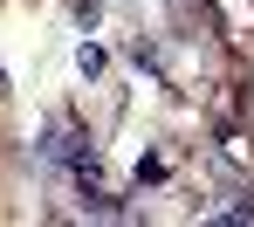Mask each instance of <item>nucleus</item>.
Wrapping results in <instances>:
<instances>
[{"label":"nucleus","instance_id":"f03ea898","mask_svg":"<svg viewBox=\"0 0 254 227\" xmlns=\"http://www.w3.org/2000/svg\"><path fill=\"white\" fill-rule=\"evenodd\" d=\"M0 96H7V69H0Z\"/></svg>","mask_w":254,"mask_h":227},{"label":"nucleus","instance_id":"f257e3e1","mask_svg":"<svg viewBox=\"0 0 254 227\" xmlns=\"http://www.w3.org/2000/svg\"><path fill=\"white\" fill-rule=\"evenodd\" d=\"M96 14H103V0H76V28H96Z\"/></svg>","mask_w":254,"mask_h":227}]
</instances>
